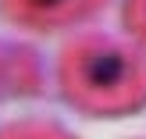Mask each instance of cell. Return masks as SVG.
<instances>
[{"mask_svg":"<svg viewBox=\"0 0 146 139\" xmlns=\"http://www.w3.org/2000/svg\"><path fill=\"white\" fill-rule=\"evenodd\" d=\"M78 96H93L96 104H111V100H132L135 96V64L125 57H114L100 50L96 57L82 61L78 68Z\"/></svg>","mask_w":146,"mask_h":139,"instance_id":"6da1fadb","label":"cell"},{"mask_svg":"<svg viewBox=\"0 0 146 139\" xmlns=\"http://www.w3.org/2000/svg\"><path fill=\"white\" fill-rule=\"evenodd\" d=\"M14 11H21L25 18H36V21H61V18H71V14L86 11V4L93 0H14Z\"/></svg>","mask_w":146,"mask_h":139,"instance_id":"7a4b0ae2","label":"cell"},{"mask_svg":"<svg viewBox=\"0 0 146 139\" xmlns=\"http://www.w3.org/2000/svg\"><path fill=\"white\" fill-rule=\"evenodd\" d=\"M143 25H146V21H143Z\"/></svg>","mask_w":146,"mask_h":139,"instance_id":"3957f363","label":"cell"}]
</instances>
